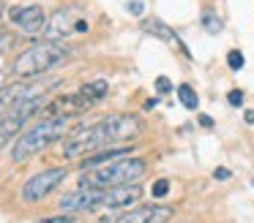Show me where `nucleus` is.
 <instances>
[{
  "mask_svg": "<svg viewBox=\"0 0 254 223\" xmlns=\"http://www.w3.org/2000/svg\"><path fill=\"white\" fill-rule=\"evenodd\" d=\"M74 14L77 8H58L52 16H47V25H44V33H41V41H61L63 36L74 33Z\"/></svg>",
  "mask_w": 254,
  "mask_h": 223,
  "instance_id": "9d476101",
  "label": "nucleus"
},
{
  "mask_svg": "<svg viewBox=\"0 0 254 223\" xmlns=\"http://www.w3.org/2000/svg\"><path fill=\"white\" fill-rule=\"evenodd\" d=\"M172 215H175V210L167 204H142L123 212L115 223H170Z\"/></svg>",
  "mask_w": 254,
  "mask_h": 223,
  "instance_id": "6e6552de",
  "label": "nucleus"
},
{
  "mask_svg": "<svg viewBox=\"0 0 254 223\" xmlns=\"http://www.w3.org/2000/svg\"><path fill=\"white\" fill-rule=\"evenodd\" d=\"M213 177H216V179H230L232 172H230V169H224V166H219V169L213 172Z\"/></svg>",
  "mask_w": 254,
  "mask_h": 223,
  "instance_id": "5701e85b",
  "label": "nucleus"
},
{
  "mask_svg": "<svg viewBox=\"0 0 254 223\" xmlns=\"http://www.w3.org/2000/svg\"><path fill=\"white\" fill-rule=\"evenodd\" d=\"M74 54V49L68 44L61 41H39L33 46H28L25 52H19L11 63V74L17 79H33V76H41L47 71L58 68L61 63H66Z\"/></svg>",
  "mask_w": 254,
  "mask_h": 223,
  "instance_id": "7ed1b4c3",
  "label": "nucleus"
},
{
  "mask_svg": "<svg viewBox=\"0 0 254 223\" xmlns=\"http://www.w3.org/2000/svg\"><path fill=\"white\" fill-rule=\"evenodd\" d=\"M36 92H44V90H36V87L25 85V82H14V85L0 87V117H3V114H6L11 106H17L22 98L36 95Z\"/></svg>",
  "mask_w": 254,
  "mask_h": 223,
  "instance_id": "9b49d317",
  "label": "nucleus"
},
{
  "mask_svg": "<svg viewBox=\"0 0 254 223\" xmlns=\"http://www.w3.org/2000/svg\"><path fill=\"white\" fill-rule=\"evenodd\" d=\"M142 30L148 33V36H156V38H161V41H167V44L178 41V36L172 33V27H167L161 19H145L142 22Z\"/></svg>",
  "mask_w": 254,
  "mask_h": 223,
  "instance_id": "4468645a",
  "label": "nucleus"
},
{
  "mask_svg": "<svg viewBox=\"0 0 254 223\" xmlns=\"http://www.w3.org/2000/svg\"><path fill=\"white\" fill-rule=\"evenodd\" d=\"M47 103H50L47 92H36V95L22 98L17 106L8 109V112L0 117V147L6 144V141L17 139V136L22 134L25 123H28L30 117H39V114H44Z\"/></svg>",
  "mask_w": 254,
  "mask_h": 223,
  "instance_id": "39448f33",
  "label": "nucleus"
},
{
  "mask_svg": "<svg viewBox=\"0 0 254 223\" xmlns=\"http://www.w3.org/2000/svg\"><path fill=\"white\" fill-rule=\"evenodd\" d=\"M142 134V120L137 114H107L93 125H82L66 136L63 155L66 158H88L99 150L137 139Z\"/></svg>",
  "mask_w": 254,
  "mask_h": 223,
  "instance_id": "f257e3e1",
  "label": "nucleus"
},
{
  "mask_svg": "<svg viewBox=\"0 0 254 223\" xmlns=\"http://www.w3.org/2000/svg\"><path fill=\"white\" fill-rule=\"evenodd\" d=\"M6 14V3H3V0H0V16Z\"/></svg>",
  "mask_w": 254,
  "mask_h": 223,
  "instance_id": "bb28decb",
  "label": "nucleus"
},
{
  "mask_svg": "<svg viewBox=\"0 0 254 223\" xmlns=\"http://www.w3.org/2000/svg\"><path fill=\"white\" fill-rule=\"evenodd\" d=\"M36 223H74V215L71 212H61V215H50V218H41Z\"/></svg>",
  "mask_w": 254,
  "mask_h": 223,
  "instance_id": "6ab92c4d",
  "label": "nucleus"
},
{
  "mask_svg": "<svg viewBox=\"0 0 254 223\" xmlns=\"http://www.w3.org/2000/svg\"><path fill=\"white\" fill-rule=\"evenodd\" d=\"M156 90H159L161 95H164V92H170V90H172V82L167 79V76H159V79H156Z\"/></svg>",
  "mask_w": 254,
  "mask_h": 223,
  "instance_id": "412c9836",
  "label": "nucleus"
},
{
  "mask_svg": "<svg viewBox=\"0 0 254 223\" xmlns=\"http://www.w3.org/2000/svg\"><path fill=\"white\" fill-rule=\"evenodd\" d=\"M150 193H153V199H164V196L170 193V179H156Z\"/></svg>",
  "mask_w": 254,
  "mask_h": 223,
  "instance_id": "a211bd4d",
  "label": "nucleus"
},
{
  "mask_svg": "<svg viewBox=\"0 0 254 223\" xmlns=\"http://www.w3.org/2000/svg\"><path fill=\"white\" fill-rule=\"evenodd\" d=\"M126 11H128V14H134V16H142V11H145L142 0H128V3H126Z\"/></svg>",
  "mask_w": 254,
  "mask_h": 223,
  "instance_id": "aec40b11",
  "label": "nucleus"
},
{
  "mask_svg": "<svg viewBox=\"0 0 254 223\" xmlns=\"http://www.w3.org/2000/svg\"><path fill=\"white\" fill-rule=\"evenodd\" d=\"M0 41H6V33H3V27H0Z\"/></svg>",
  "mask_w": 254,
  "mask_h": 223,
  "instance_id": "cd10ccee",
  "label": "nucleus"
},
{
  "mask_svg": "<svg viewBox=\"0 0 254 223\" xmlns=\"http://www.w3.org/2000/svg\"><path fill=\"white\" fill-rule=\"evenodd\" d=\"M142 199V185H118V188H96V207L118 210V207H131Z\"/></svg>",
  "mask_w": 254,
  "mask_h": 223,
  "instance_id": "0eeeda50",
  "label": "nucleus"
},
{
  "mask_svg": "<svg viewBox=\"0 0 254 223\" xmlns=\"http://www.w3.org/2000/svg\"><path fill=\"white\" fill-rule=\"evenodd\" d=\"M8 16H11L14 25H19L22 33H28V36L44 33L47 16H44V8H41V5H14V8L8 11Z\"/></svg>",
  "mask_w": 254,
  "mask_h": 223,
  "instance_id": "1a4fd4ad",
  "label": "nucleus"
},
{
  "mask_svg": "<svg viewBox=\"0 0 254 223\" xmlns=\"http://www.w3.org/2000/svg\"><path fill=\"white\" fill-rule=\"evenodd\" d=\"M148 172V161L137 155H123L104 166L88 169L79 179V188H118V185H134Z\"/></svg>",
  "mask_w": 254,
  "mask_h": 223,
  "instance_id": "20e7f679",
  "label": "nucleus"
},
{
  "mask_svg": "<svg viewBox=\"0 0 254 223\" xmlns=\"http://www.w3.org/2000/svg\"><path fill=\"white\" fill-rule=\"evenodd\" d=\"M252 185H254V179H252Z\"/></svg>",
  "mask_w": 254,
  "mask_h": 223,
  "instance_id": "c85d7f7f",
  "label": "nucleus"
},
{
  "mask_svg": "<svg viewBox=\"0 0 254 223\" xmlns=\"http://www.w3.org/2000/svg\"><path fill=\"white\" fill-rule=\"evenodd\" d=\"M246 123H249V125H254V112H246Z\"/></svg>",
  "mask_w": 254,
  "mask_h": 223,
  "instance_id": "a878e982",
  "label": "nucleus"
},
{
  "mask_svg": "<svg viewBox=\"0 0 254 223\" xmlns=\"http://www.w3.org/2000/svg\"><path fill=\"white\" fill-rule=\"evenodd\" d=\"M199 125H205V128H210V125H213V120H210V114H199Z\"/></svg>",
  "mask_w": 254,
  "mask_h": 223,
  "instance_id": "393cba45",
  "label": "nucleus"
},
{
  "mask_svg": "<svg viewBox=\"0 0 254 223\" xmlns=\"http://www.w3.org/2000/svg\"><path fill=\"white\" fill-rule=\"evenodd\" d=\"M79 98L85 101V106H93V103H99V101H104L107 98V92H110V82L107 79H93V82H88V85H82L79 87Z\"/></svg>",
  "mask_w": 254,
  "mask_h": 223,
  "instance_id": "ddd939ff",
  "label": "nucleus"
},
{
  "mask_svg": "<svg viewBox=\"0 0 254 223\" xmlns=\"http://www.w3.org/2000/svg\"><path fill=\"white\" fill-rule=\"evenodd\" d=\"M199 22H202V30H208L210 36H219V33L224 30V22H221V16L216 14L213 8H205L202 14H199Z\"/></svg>",
  "mask_w": 254,
  "mask_h": 223,
  "instance_id": "2eb2a0df",
  "label": "nucleus"
},
{
  "mask_svg": "<svg viewBox=\"0 0 254 223\" xmlns=\"http://www.w3.org/2000/svg\"><path fill=\"white\" fill-rule=\"evenodd\" d=\"M74 33H88V22H85V19H77V25H74Z\"/></svg>",
  "mask_w": 254,
  "mask_h": 223,
  "instance_id": "b1692460",
  "label": "nucleus"
},
{
  "mask_svg": "<svg viewBox=\"0 0 254 223\" xmlns=\"http://www.w3.org/2000/svg\"><path fill=\"white\" fill-rule=\"evenodd\" d=\"M227 65H230L232 71H241L243 65H246V57H243V52H238V49H232V52L227 54Z\"/></svg>",
  "mask_w": 254,
  "mask_h": 223,
  "instance_id": "f3484780",
  "label": "nucleus"
},
{
  "mask_svg": "<svg viewBox=\"0 0 254 223\" xmlns=\"http://www.w3.org/2000/svg\"><path fill=\"white\" fill-rule=\"evenodd\" d=\"M123 155H131V147H107V150H99V152H93V155H88L82 163H79V169L88 172V169L104 166V163L118 161V158H123Z\"/></svg>",
  "mask_w": 254,
  "mask_h": 223,
  "instance_id": "f8f14e48",
  "label": "nucleus"
},
{
  "mask_svg": "<svg viewBox=\"0 0 254 223\" xmlns=\"http://www.w3.org/2000/svg\"><path fill=\"white\" fill-rule=\"evenodd\" d=\"M178 98H181V103L186 109H191V112L199 106V98H197V92H194L191 85H181V87H178Z\"/></svg>",
  "mask_w": 254,
  "mask_h": 223,
  "instance_id": "dca6fc26",
  "label": "nucleus"
},
{
  "mask_svg": "<svg viewBox=\"0 0 254 223\" xmlns=\"http://www.w3.org/2000/svg\"><path fill=\"white\" fill-rule=\"evenodd\" d=\"M227 101H230V106H243V92L241 90H230Z\"/></svg>",
  "mask_w": 254,
  "mask_h": 223,
  "instance_id": "4be33fe9",
  "label": "nucleus"
},
{
  "mask_svg": "<svg viewBox=\"0 0 254 223\" xmlns=\"http://www.w3.org/2000/svg\"><path fill=\"white\" fill-rule=\"evenodd\" d=\"M74 125H77V114H58V117H44L41 123H36L33 128L22 131V134L14 139L11 161H17V163L28 161L30 155L41 152L44 147H50L52 141L68 136Z\"/></svg>",
  "mask_w": 254,
  "mask_h": 223,
  "instance_id": "f03ea898",
  "label": "nucleus"
},
{
  "mask_svg": "<svg viewBox=\"0 0 254 223\" xmlns=\"http://www.w3.org/2000/svg\"><path fill=\"white\" fill-rule=\"evenodd\" d=\"M68 177V169L55 166V169H44V172L33 174L28 182L22 185V201L28 204H36V201H44L52 190H58Z\"/></svg>",
  "mask_w": 254,
  "mask_h": 223,
  "instance_id": "423d86ee",
  "label": "nucleus"
}]
</instances>
